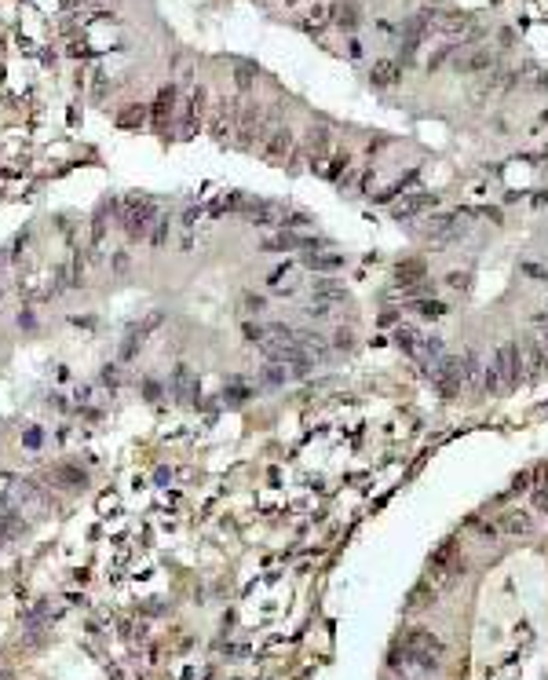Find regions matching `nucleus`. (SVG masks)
Segmentation results:
<instances>
[{
    "label": "nucleus",
    "instance_id": "obj_1",
    "mask_svg": "<svg viewBox=\"0 0 548 680\" xmlns=\"http://www.w3.org/2000/svg\"><path fill=\"white\" fill-rule=\"evenodd\" d=\"M121 223H124V234L128 238H147L150 227L157 223V201L147 198V194H128L121 201Z\"/></svg>",
    "mask_w": 548,
    "mask_h": 680
},
{
    "label": "nucleus",
    "instance_id": "obj_2",
    "mask_svg": "<svg viewBox=\"0 0 548 680\" xmlns=\"http://www.w3.org/2000/svg\"><path fill=\"white\" fill-rule=\"evenodd\" d=\"M446 655V644L428 633V629H413V633H406V640H402V658H410L413 666L421 670H439V662Z\"/></svg>",
    "mask_w": 548,
    "mask_h": 680
},
{
    "label": "nucleus",
    "instance_id": "obj_3",
    "mask_svg": "<svg viewBox=\"0 0 548 680\" xmlns=\"http://www.w3.org/2000/svg\"><path fill=\"white\" fill-rule=\"evenodd\" d=\"M493 366H497V377H501V388H515L523 377V351L515 340H501L493 351Z\"/></svg>",
    "mask_w": 548,
    "mask_h": 680
},
{
    "label": "nucleus",
    "instance_id": "obj_4",
    "mask_svg": "<svg viewBox=\"0 0 548 680\" xmlns=\"http://www.w3.org/2000/svg\"><path fill=\"white\" fill-rule=\"evenodd\" d=\"M493 70V52L490 48H468V52L454 55V73L472 77V73H490Z\"/></svg>",
    "mask_w": 548,
    "mask_h": 680
},
{
    "label": "nucleus",
    "instance_id": "obj_5",
    "mask_svg": "<svg viewBox=\"0 0 548 680\" xmlns=\"http://www.w3.org/2000/svg\"><path fill=\"white\" fill-rule=\"evenodd\" d=\"M241 213L245 220H252L256 227H285V213L278 201H241Z\"/></svg>",
    "mask_w": 548,
    "mask_h": 680
},
{
    "label": "nucleus",
    "instance_id": "obj_6",
    "mask_svg": "<svg viewBox=\"0 0 548 680\" xmlns=\"http://www.w3.org/2000/svg\"><path fill=\"white\" fill-rule=\"evenodd\" d=\"M468 216V213H442V216H431L428 220V227H424V234L431 238V241H454V238H461L468 227H464L461 220Z\"/></svg>",
    "mask_w": 548,
    "mask_h": 680
},
{
    "label": "nucleus",
    "instance_id": "obj_7",
    "mask_svg": "<svg viewBox=\"0 0 548 680\" xmlns=\"http://www.w3.org/2000/svg\"><path fill=\"white\" fill-rule=\"evenodd\" d=\"M431 381L442 388V395H457L464 388V377H461V359H442L431 362Z\"/></svg>",
    "mask_w": 548,
    "mask_h": 680
},
{
    "label": "nucleus",
    "instance_id": "obj_8",
    "mask_svg": "<svg viewBox=\"0 0 548 680\" xmlns=\"http://www.w3.org/2000/svg\"><path fill=\"white\" fill-rule=\"evenodd\" d=\"M293 132H289L285 125H278V128H271V132L260 139V154L267 157V161H285L289 154H293Z\"/></svg>",
    "mask_w": 548,
    "mask_h": 680
},
{
    "label": "nucleus",
    "instance_id": "obj_9",
    "mask_svg": "<svg viewBox=\"0 0 548 680\" xmlns=\"http://www.w3.org/2000/svg\"><path fill=\"white\" fill-rule=\"evenodd\" d=\"M435 201V194H428V190H413V194H402V201H395L391 205V216L395 220H413V216H421L424 208H431Z\"/></svg>",
    "mask_w": 548,
    "mask_h": 680
},
{
    "label": "nucleus",
    "instance_id": "obj_10",
    "mask_svg": "<svg viewBox=\"0 0 548 680\" xmlns=\"http://www.w3.org/2000/svg\"><path fill=\"white\" fill-rule=\"evenodd\" d=\"M264 249H271V253H278V249H285V253H293V249H303V253H315V249H318V238H308V234H296V231H282V234H274V238H267V241H264Z\"/></svg>",
    "mask_w": 548,
    "mask_h": 680
},
{
    "label": "nucleus",
    "instance_id": "obj_11",
    "mask_svg": "<svg viewBox=\"0 0 548 680\" xmlns=\"http://www.w3.org/2000/svg\"><path fill=\"white\" fill-rule=\"evenodd\" d=\"M172 395L180 402H194L198 399V377L190 366H175L172 369Z\"/></svg>",
    "mask_w": 548,
    "mask_h": 680
},
{
    "label": "nucleus",
    "instance_id": "obj_12",
    "mask_svg": "<svg viewBox=\"0 0 548 680\" xmlns=\"http://www.w3.org/2000/svg\"><path fill=\"white\" fill-rule=\"evenodd\" d=\"M497 530L523 538V534H534V520H530V512H523V509H508V512L497 516Z\"/></svg>",
    "mask_w": 548,
    "mask_h": 680
},
{
    "label": "nucleus",
    "instance_id": "obj_13",
    "mask_svg": "<svg viewBox=\"0 0 548 680\" xmlns=\"http://www.w3.org/2000/svg\"><path fill=\"white\" fill-rule=\"evenodd\" d=\"M519 351H523V369H530V374H545L548 369V348L541 344V337H526V344Z\"/></svg>",
    "mask_w": 548,
    "mask_h": 680
},
{
    "label": "nucleus",
    "instance_id": "obj_14",
    "mask_svg": "<svg viewBox=\"0 0 548 680\" xmlns=\"http://www.w3.org/2000/svg\"><path fill=\"white\" fill-rule=\"evenodd\" d=\"M398 77H402V66L395 59H377L373 66H369V80H373V88H391V85H398Z\"/></svg>",
    "mask_w": 548,
    "mask_h": 680
},
{
    "label": "nucleus",
    "instance_id": "obj_15",
    "mask_svg": "<svg viewBox=\"0 0 548 680\" xmlns=\"http://www.w3.org/2000/svg\"><path fill=\"white\" fill-rule=\"evenodd\" d=\"M296 344L303 348V355H308L311 362H322L329 355V344L322 333H311V330H296Z\"/></svg>",
    "mask_w": 548,
    "mask_h": 680
},
{
    "label": "nucleus",
    "instance_id": "obj_16",
    "mask_svg": "<svg viewBox=\"0 0 548 680\" xmlns=\"http://www.w3.org/2000/svg\"><path fill=\"white\" fill-rule=\"evenodd\" d=\"M303 267H311V271H322V274H329V271H340L344 267V256L340 253H303Z\"/></svg>",
    "mask_w": 548,
    "mask_h": 680
},
{
    "label": "nucleus",
    "instance_id": "obj_17",
    "mask_svg": "<svg viewBox=\"0 0 548 680\" xmlns=\"http://www.w3.org/2000/svg\"><path fill=\"white\" fill-rule=\"evenodd\" d=\"M395 344L406 351V355H417L421 359V348H424V333L421 330H413V326H398L395 330Z\"/></svg>",
    "mask_w": 548,
    "mask_h": 680
},
{
    "label": "nucleus",
    "instance_id": "obj_18",
    "mask_svg": "<svg viewBox=\"0 0 548 680\" xmlns=\"http://www.w3.org/2000/svg\"><path fill=\"white\" fill-rule=\"evenodd\" d=\"M329 147H333L329 128H322V125H318V128H311V132H308V150H311V161H315V165L329 154Z\"/></svg>",
    "mask_w": 548,
    "mask_h": 680
},
{
    "label": "nucleus",
    "instance_id": "obj_19",
    "mask_svg": "<svg viewBox=\"0 0 548 680\" xmlns=\"http://www.w3.org/2000/svg\"><path fill=\"white\" fill-rule=\"evenodd\" d=\"M395 278H398V285L424 282V278H428V267H424V260H402V264L395 267Z\"/></svg>",
    "mask_w": 548,
    "mask_h": 680
},
{
    "label": "nucleus",
    "instance_id": "obj_20",
    "mask_svg": "<svg viewBox=\"0 0 548 680\" xmlns=\"http://www.w3.org/2000/svg\"><path fill=\"white\" fill-rule=\"evenodd\" d=\"M482 366H486V362H479L475 348H464V355H461V377H464V384H475V388H479Z\"/></svg>",
    "mask_w": 548,
    "mask_h": 680
},
{
    "label": "nucleus",
    "instance_id": "obj_21",
    "mask_svg": "<svg viewBox=\"0 0 548 680\" xmlns=\"http://www.w3.org/2000/svg\"><path fill=\"white\" fill-rule=\"evenodd\" d=\"M347 297V289L336 282V278H318L315 282V300H326V304H340Z\"/></svg>",
    "mask_w": 548,
    "mask_h": 680
},
{
    "label": "nucleus",
    "instance_id": "obj_22",
    "mask_svg": "<svg viewBox=\"0 0 548 680\" xmlns=\"http://www.w3.org/2000/svg\"><path fill=\"white\" fill-rule=\"evenodd\" d=\"M410 307L421 318H431V322H439V318H446V311L449 307L442 304V300H435V297H424V300H410Z\"/></svg>",
    "mask_w": 548,
    "mask_h": 680
},
{
    "label": "nucleus",
    "instance_id": "obj_23",
    "mask_svg": "<svg viewBox=\"0 0 548 680\" xmlns=\"http://www.w3.org/2000/svg\"><path fill=\"white\" fill-rule=\"evenodd\" d=\"M329 15H333V22L340 26V29H354V26H359V8H354V4H336V8H329Z\"/></svg>",
    "mask_w": 548,
    "mask_h": 680
},
{
    "label": "nucleus",
    "instance_id": "obj_24",
    "mask_svg": "<svg viewBox=\"0 0 548 680\" xmlns=\"http://www.w3.org/2000/svg\"><path fill=\"white\" fill-rule=\"evenodd\" d=\"M172 103H175V88L168 85V88H161V95H157V106H154V121H157V128L165 125V113H172Z\"/></svg>",
    "mask_w": 548,
    "mask_h": 680
},
{
    "label": "nucleus",
    "instance_id": "obj_25",
    "mask_svg": "<svg viewBox=\"0 0 548 680\" xmlns=\"http://www.w3.org/2000/svg\"><path fill=\"white\" fill-rule=\"evenodd\" d=\"M439 29H442L446 37H457V34H464V29H468V15H442Z\"/></svg>",
    "mask_w": 548,
    "mask_h": 680
},
{
    "label": "nucleus",
    "instance_id": "obj_26",
    "mask_svg": "<svg viewBox=\"0 0 548 680\" xmlns=\"http://www.w3.org/2000/svg\"><path fill=\"white\" fill-rule=\"evenodd\" d=\"M52 479H55V483H70V487H85V472H80V468H70V465L55 468Z\"/></svg>",
    "mask_w": 548,
    "mask_h": 680
},
{
    "label": "nucleus",
    "instance_id": "obj_27",
    "mask_svg": "<svg viewBox=\"0 0 548 680\" xmlns=\"http://www.w3.org/2000/svg\"><path fill=\"white\" fill-rule=\"evenodd\" d=\"M351 169V154L344 150V154H336L333 161H329V169H322V172H326L329 176V180H344V172Z\"/></svg>",
    "mask_w": 548,
    "mask_h": 680
},
{
    "label": "nucleus",
    "instance_id": "obj_28",
    "mask_svg": "<svg viewBox=\"0 0 548 680\" xmlns=\"http://www.w3.org/2000/svg\"><path fill=\"white\" fill-rule=\"evenodd\" d=\"M446 355V348H442V337H424V348H421V359H431V362H439Z\"/></svg>",
    "mask_w": 548,
    "mask_h": 680
},
{
    "label": "nucleus",
    "instance_id": "obj_29",
    "mask_svg": "<svg viewBox=\"0 0 548 680\" xmlns=\"http://www.w3.org/2000/svg\"><path fill=\"white\" fill-rule=\"evenodd\" d=\"M424 600H435V589H431V586H417V589H413V596H410V611L428 607Z\"/></svg>",
    "mask_w": 548,
    "mask_h": 680
},
{
    "label": "nucleus",
    "instance_id": "obj_30",
    "mask_svg": "<svg viewBox=\"0 0 548 680\" xmlns=\"http://www.w3.org/2000/svg\"><path fill=\"white\" fill-rule=\"evenodd\" d=\"M143 121H147V110H143V106H132V110H124L121 118H117V125H124V128L143 125Z\"/></svg>",
    "mask_w": 548,
    "mask_h": 680
},
{
    "label": "nucleus",
    "instance_id": "obj_31",
    "mask_svg": "<svg viewBox=\"0 0 548 680\" xmlns=\"http://www.w3.org/2000/svg\"><path fill=\"white\" fill-rule=\"evenodd\" d=\"M468 527L479 534V538H486V541H493V538H497V523H482V520H475V516H472Z\"/></svg>",
    "mask_w": 548,
    "mask_h": 680
},
{
    "label": "nucleus",
    "instance_id": "obj_32",
    "mask_svg": "<svg viewBox=\"0 0 548 680\" xmlns=\"http://www.w3.org/2000/svg\"><path fill=\"white\" fill-rule=\"evenodd\" d=\"M285 377H289V374H285V366H282V362H271V366H267V374H264V381H267V384H285Z\"/></svg>",
    "mask_w": 548,
    "mask_h": 680
},
{
    "label": "nucleus",
    "instance_id": "obj_33",
    "mask_svg": "<svg viewBox=\"0 0 548 680\" xmlns=\"http://www.w3.org/2000/svg\"><path fill=\"white\" fill-rule=\"evenodd\" d=\"M454 52H457V44H446V48H439V55H431V59H428V70H439V66H442V62H446L449 55H454Z\"/></svg>",
    "mask_w": 548,
    "mask_h": 680
},
{
    "label": "nucleus",
    "instance_id": "obj_34",
    "mask_svg": "<svg viewBox=\"0 0 548 680\" xmlns=\"http://www.w3.org/2000/svg\"><path fill=\"white\" fill-rule=\"evenodd\" d=\"M103 384L117 388V384H121V369H117V366H103Z\"/></svg>",
    "mask_w": 548,
    "mask_h": 680
},
{
    "label": "nucleus",
    "instance_id": "obj_35",
    "mask_svg": "<svg viewBox=\"0 0 548 680\" xmlns=\"http://www.w3.org/2000/svg\"><path fill=\"white\" fill-rule=\"evenodd\" d=\"M264 307H267V300H264V297H252V293L245 297V311H249V315H260Z\"/></svg>",
    "mask_w": 548,
    "mask_h": 680
},
{
    "label": "nucleus",
    "instance_id": "obj_36",
    "mask_svg": "<svg viewBox=\"0 0 548 680\" xmlns=\"http://www.w3.org/2000/svg\"><path fill=\"white\" fill-rule=\"evenodd\" d=\"M351 330H336V337H333V348H340V351H347L351 348Z\"/></svg>",
    "mask_w": 548,
    "mask_h": 680
},
{
    "label": "nucleus",
    "instance_id": "obj_37",
    "mask_svg": "<svg viewBox=\"0 0 548 680\" xmlns=\"http://www.w3.org/2000/svg\"><path fill=\"white\" fill-rule=\"evenodd\" d=\"M223 399H227V402H234V406H238V402H245V399H249V388H231V392L223 395Z\"/></svg>",
    "mask_w": 548,
    "mask_h": 680
},
{
    "label": "nucleus",
    "instance_id": "obj_38",
    "mask_svg": "<svg viewBox=\"0 0 548 680\" xmlns=\"http://www.w3.org/2000/svg\"><path fill=\"white\" fill-rule=\"evenodd\" d=\"M446 282L454 285V289H468V274H464V271H454V274H449Z\"/></svg>",
    "mask_w": 548,
    "mask_h": 680
},
{
    "label": "nucleus",
    "instance_id": "obj_39",
    "mask_svg": "<svg viewBox=\"0 0 548 680\" xmlns=\"http://www.w3.org/2000/svg\"><path fill=\"white\" fill-rule=\"evenodd\" d=\"M534 509H541V512L548 509V487H538L534 490Z\"/></svg>",
    "mask_w": 548,
    "mask_h": 680
},
{
    "label": "nucleus",
    "instance_id": "obj_40",
    "mask_svg": "<svg viewBox=\"0 0 548 680\" xmlns=\"http://www.w3.org/2000/svg\"><path fill=\"white\" fill-rule=\"evenodd\" d=\"M530 479H534V476H530V472H523V476H515V483H512V490H515V494H519V490H530Z\"/></svg>",
    "mask_w": 548,
    "mask_h": 680
},
{
    "label": "nucleus",
    "instance_id": "obj_41",
    "mask_svg": "<svg viewBox=\"0 0 548 680\" xmlns=\"http://www.w3.org/2000/svg\"><path fill=\"white\" fill-rule=\"evenodd\" d=\"M252 85V70L249 66H238V88H249Z\"/></svg>",
    "mask_w": 548,
    "mask_h": 680
},
{
    "label": "nucleus",
    "instance_id": "obj_42",
    "mask_svg": "<svg viewBox=\"0 0 548 680\" xmlns=\"http://www.w3.org/2000/svg\"><path fill=\"white\" fill-rule=\"evenodd\" d=\"M534 322H538V330H541V333H538V337H541V344L548 348V315H538Z\"/></svg>",
    "mask_w": 548,
    "mask_h": 680
},
{
    "label": "nucleus",
    "instance_id": "obj_43",
    "mask_svg": "<svg viewBox=\"0 0 548 680\" xmlns=\"http://www.w3.org/2000/svg\"><path fill=\"white\" fill-rule=\"evenodd\" d=\"M347 55H351V59H362V44L351 41V44H347Z\"/></svg>",
    "mask_w": 548,
    "mask_h": 680
},
{
    "label": "nucleus",
    "instance_id": "obj_44",
    "mask_svg": "<svg viewBox=\"0 0 548 680\" xmlns=\"http://www.w3.org/2000/svg\"><path fill=\"white\" fill-rule=\"evenodd\" d=\"M114 267H117V271H124V267H128V253H117V260H114Z\"/></svg>",
    "mask_w": 548,
    "mask_h": 680
},
{
    "label": "nucleus",
    "instance_id": "obj_45",
    "mask_svg": "<svg viewBox=\"0 0 548 680\" xmlns=\"http://www.w3.org/2000/svg\"><path fill=\"white\" fill-rule=\"evenodd\" d=\"M0 297H4V285H0Z\"/></svg>",
    "mask_w": 548,
    "mask_h": 680
},
{
    "label": "nucleus",
    "instance_id": "obj_46",
    "mask_svg": "<svg viewBox=\"0 0 548 680\" xmlns=\"http://www.w3.org/2000/svg\"><path fill=\"white\" fill-rule=\"evenodd\" d=\"M285 4H293V0H285Z\"/></svg>",
    "mask_w": 548,
    "mask_h": 680
}]
</instances>
